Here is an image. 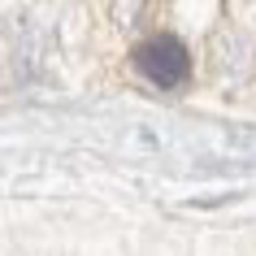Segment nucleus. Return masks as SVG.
I'll return each mask as SVG.
<instances>
[{"instance_id":"f257e3e1","label":"nucleus","mask_w":256,"mask_h":256,"mask_svg":"<svg viewBox=\"0 0 256 256\" xmlns=\"http://www.w3.org/2000/svg\"><path fill=\"white\" fill-rule=\"evenodd\" d=\"M135 70L152 87H161V92H174L182 82L191 78V52L187 44L174 40V35H152L135 48Z\"/></svg>"}]
</instances>
